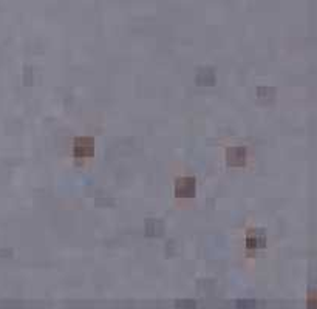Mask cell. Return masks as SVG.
I'll return each instance as SVG.
<instances>
[{
  "label": "cell",
  "instance_id": "6da1fadb",
  "mask_svg": "<svg viewBox=\"0 0 317 309\" xmlns=\"http://www.w3.org/2000/svg\"><path fill=\"white\" fill-rule=\"evenodd\" d=\"M197 192V182L192 178H181L175 184V195L178 198H194Z\"/></svg>",
  "mask_w": 317,
  "mask_h": 309
},
{
  "label": "cell",
  "instance_id": "7a4b0ae2",
  "mask_svg": "<svg viewBox=\"0 0 317 309\" xmlns=\"http://www.w3.org/2000/svg\"><path fill=\"white\" fill-rule=\"evenodd\" d=\"M73 153L76 158H88L95 153V144L91 139H87V138H82V139H78L76 144H74V148H73Z\"/></svg>",
  "mask_w": 317,
  "mask_h": 309
},
{
  "label": "cell",
  "instance_id": "3957f363",
  "mask_svg": "<svg viewBox=\"0 0 317 309\" xmlns=\"http://www.w3.org/2000/svg\"><path fill=\"white\" fill-rule=\"evenodd\" d=\"M248 152L243 147H232L228 150V163L229 165H241L246 163Z\"/></svg>",
  "mask_w": 317,
  "mask_h": 309
},
{
  "label": "cell",
  "instance_id": "277c9868",
  "mask_svg": "<svg viewBox=\"0 0 317 309\" xmlns=\"http://www.w3.org/2000/svg\"><path fill=\"white\" fill-rule=\"evenodd\" d=\"M266 246V235L263 232H255L251 233L248 238H246V247L251 249V250H258V249H263Z\"/></svg>",
  "mask_w": 317,
  "mask_h": 309
},
{
  "label": "cell",
  "instance_id": "5b68a950",
  "mask_svg": "<svg viewBox=\"0 0 317 309\" xmlns=\"http://www.w3.org/2000/svg\"><path fill=\"white\" fill-rule=\"evenodd\" d=\"M197 83L201 87H211L215 83V73L211 68H203L197 73Z\"/></svg>",
  "mask_w": 317,
  "mask_h": 309
},
{
  "label": "cell",
  "instance_id": "8992f818",
  "mask_svg": "<svg viewBox=\"0 0 317 309\" xmlns=\"http://www.w3.org/2000/svg\"><path fill=\"white\" fill-rule=\"evenodd\" d=\"M146 233L149 237H161L164 233V226L160 221H147L146 223Z\"/></svg>",
  "mask_w": 317,
  "mask_h": 309
},
{
  "label": "cell",
  "instance_id": "52a82bcc",
  "mask_svg": "<svg viewBox=\"0 0 317 309\" xmlns=\"http://www.w3.org/2000/svg\"><path fill=\"white\" fill-rule=\"evenodd\" d=\"M258 96L265 98V101H271V99H274V91L268 87H265L262 90H258Z\"/></svg>",
  "mask_w": 317,
  "mask_h": 309
},
{
  "label": "cell",
  "instance_id": "ba28073f",
  "mask_svg": "<svg viewBox=\"0 0 317 309\" xmlns=\"http://www.w3.org/2000/svg\"><path fill=\"white\" fill-rule=\"evenodd\" d=\"M178 306H195V303H190V302H184V303H178Z\"/></svg>",
  "mask_w": 317,
  "mask_h": 309
}]
</instances>
